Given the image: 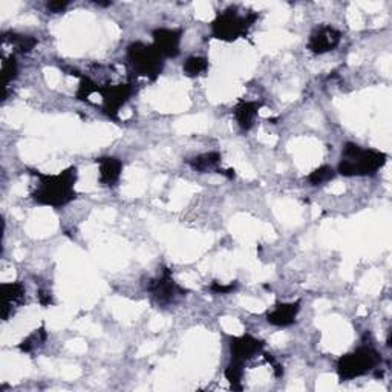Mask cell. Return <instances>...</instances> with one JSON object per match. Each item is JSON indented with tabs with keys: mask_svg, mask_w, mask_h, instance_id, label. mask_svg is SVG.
Instances as JSON below:
<instances>
[{
	"mask_svg": "<svg viewBox=\"0 0 392 392\" xmlns=\"http://www.w3.org/2000/svg\"><path fill=\"white\" fill-rule=\"evenodd\" d=\"M31 174L37 178V186L31 192V199L37 206L61 208L77 198L76 184L79 169L76 166H71L56 175L41 174L39 171H31Z\"/></svg>",
	"mask_w": 392,
	"mask_h": 392,
	"instance_id": "6da1fadb",
	"label": "cell"
},
{
	"mask_svg": "<svg viewBox=\"0 0 392 392\" xmlns=\"http://www.w3.org/2000/svg\"><path fill=\"white\" fill-rule=\"evenodd\" d=\"M388 161V155L376 149H365L356 143L348 141L342 147L337 174L345 178L374 176Z\"/></svg>",
	"mask_w": 392,
	"mask_h": 392,
	"instance_id": "7a4b0ae2",
	"label": "cell"
},
{
	"mask_svg": "<svg viewBox=\"0 0 392 392\" xmlns=\"http://www.w3.org/2000/svg\"><path fill=\"white\" fill-rule=\"evenodd\" d=\"M381 363V356L373 345L363 343L354 351L346 353L337 358L336 371L337 377L341 381H349L358 377H363Z\"/></svg>",
	"mask_w": 392,
	"mask_h": 392,
	"instance_id": "3957f363",
	"label": "cell"
},
{
	"mask_svg": "<svg viewBox=\"0 0 392 392\" xmlns=\"http://www.w3.org/2000/svg\"><path fill=\"white\" fill-rule=\"evenodd\" d=\"M127 65H129L134 76L143 77L155 81L161 76L164 69V57L154 44H144V41H134L126 51Z\"/></svg>",
	"mask_w": 392,
	"mask_h": 392,
	"instance_id": "277c9868",
	"label": "cell"
},
{
	"mask_svg": "<svg viewBox=\"0 0 392 392\" xmlns=\"http://www.w3.org/2000/svg\"><path fill=\"white\" fill-rule=\"evenodd\" d=\"M258 19V13L248 11L241 14L238 8L230 6L224 11H219L213 22H211V36L222 41H235L241 37H246Z\"/></svg>",
	"mask_w": 392,
	"mask_h": 392,
	"instance_id": "5b68a950",
	"label": "cell"
},
{
	"mask_svg": "<svg viewBox=\"0 0 392 392\" xmlns=\"http://www.w3.org/2000/svg\"><path fill=\"white\" fill-rule=\"evenodd\" d=\"M146 290L151 294L154 303L156 306H160V308L172 306L189 294V290L183 288L181 285L174 279L172 271L167 267H164L156 278L147 282Z\"/></svg>",
	"mask_w": 392,
	"mask_h": 392,
	"instance_id": "8992f818",
	"label": "cell"
},
{
	"mask_svg": "<svg viewBox=\"0 0 392 392\" xmlns=\"http://www.w3.org/2000/svg\"><path fill=\"white\" fill-rule=\"evenodd\" d=\"M135 94L134 83H119V84H104L100 89L103 99L101 111L111 120H119V115L123 106L132 99Z\"/></svg>",
	"mask_w": 392,
	"mask_h": 392,
	"instance_id": "52a82bcc",
	"label": "cell"
},
{
	"mask_svg": "<svg viewBox=\"0 0 392 392\" xmlns=\"http://www.w3.org/2000/svg\"><path fill=\"white\" fill-rule=\"evenodd\" d=\"M263 341L254 337L251 334H242L228 338V349H230V360L246 365L251 358L258 354L263 353Z\"/></svg>",
	"mask_w": 392,
	"mask_h": 392,
	"instance_id": "ba28073f",
	"label": "cell"
},
{
	"mask_svg": "<svg viewBox=\"0 0 392 392\" xmlns=\"http://www.w3.org/2000/svg\"><path fill=\"white\" fill-rule=\"evenodd\" d=\"M342 40V33L337 28L331 25H317L308 37V44H306V48H308L310 52L316 56H323L328 54V52L334 51L338 44Z\"/></svg>",
	"mask_w": 392,
	"mask_h": 392,
	"instance_id": "9c48e42d",
	"label": "cell"
},
{
	"mask_svg": "<svg viewBox=\"0 0 392 392\" xmlns=\"http://www.w3.org/2000/svg\"><path fill=\"white\" fill-rule=\"evenodd\" d=\"M154 46L164 59H175L181 52L183 29L181 28H156L152 31Z\"/></svg>",
	"mask_w": 392,
	"mask_h": 392,
	"instance_id": "30bf717a",
	"label": "cell"
},
{
	"mask_svg": "<svg viewBox=\"0 0 392 392\" xmlns=\"http://www.w3.org/2000/svg\"><path fill=\"white\" fill-rule=\"evenodd\" d=\"M0 296H2V319L6 322L11 319L16 311L26 301V288L22 282H4L0 283Z\"/></svg>",
	"mask_w": 392,
	"mask_h": 392,
	"instance_id": "8fae6325",
	"label": "cell"
},
{
	"mask_svg": "<svg viewBox=\"0 0 392 392\" xmlns=\"http://www.w3.org/2000/svg\"><path fill=\"white\" fill-rule=\"evenodd\" d=\"M301 301L278 302L273 306V310L267 313V322L278 328L291 326L296 319H298V314L301 313Z\"/></svg>",
	"mask_w": 392,
	"mask_h": 392,
	"instance_id": "7c38bea8",
	"label": "cell"
},
{
	"mask_svg": "<svg viewBox=\"0 0 392 392\" xmlns=\"http://www.w3.org/2000/svg\"><path fill=\"white\" fill-rule=\"evenodd\" d=\"M99 179L104 187H115L123 175V161L116 156H101L97 160Z\"/></svg>",
	"mask_w": 392,
	"mask_h": 392,
	"instance_id": "4fadbf2b",
	"label": "cell"
},
{
	"mask_svg": "<svg viewBox=\"0 0 392 392\" xmlns=\"http://www.w3.org/2000/svg\"><path fill=\"white\" fill-rule=\"evenodd\" d=\"M262 108L261 101H250V100H241L235 109H233V115L242 132H248L254 126V120L259 115V111Z\"/></svg>",
	"mask_w": 392,
	"mask_h": 392,
	"instance_id": "5bb4252c",
	"label": "cell"
},
{
	"mask_svg": "<svg viewBox=\"0 0 392 392\" xmlns=\"http://www.w3.org/2000/svg\"><path fill=\"white\" fill-rule=\"evenodd\" d=\"M221 161H222V155L219 152H206V154L196 155L194 158H189L187 166L192 169L194 172L208 174V172H218Z\"/></svg>",
	"mask_w": 392,
	"mask_h": 392,
	"instance_id": "9a60e30c",
	"label": "cell"
},
{
	"mask_svg": "<svg viewBox=\"0 0 392 392\" xmlns=\"http://www.w3.org/2000/svg\"><path fill=\"white\" fill-rule=\"evenodd\" d=\"M2 40L5 45L13 46V54H28V52H31L39 45V40L34 36L19 33H5Z\"/></svg>",
	"mask_w": 392,
	"mask_h": 392,
	"instance_id": "2e32d148",
	"label": "cell"
},
{
	"mask_svg": "<svg viewBox=\"0 0 392 392\" xmlns=\"http://www.w3.org/2000/svg\"><path fill=\"white\" fill-rule=\"evenodd\" d=\"M48 341V331H46V326L41 325L39 328H36V330L28 334L22 342L19 343V351L24 353V354H31V353H36L37 349H40L41 346H44Z\"/></svg>",
	"mask_w": 392,
	"mask_h": 392,
	"instance_id": "e0dca14e",
	"label": "cell"
},
{
	"mask_svg": "<svg viewBox=\"0 0 392 392\" xmlns=\"http://www.w3.org/2000/svg\"><path fill=\"white\" fill-rule=\"evenodd\" d=\"M208 68H210L208 59L203 56H192L183 63V72L190 79L204 76V74L208 71Z\"/></svg>",
	"mask_w": 392,
	"mask_h": 392,
	"instance_id": "ac0fdd59",
	"label": "cell"
},
{
	"mask_svg": "<svg viewBox=\"0 0 392 392\" xmlns=\"http://www.w3.org/2000/svg\"><path fill=\"white\" fill-rule=\"evenodd\" d=\"M336 175H337V172L334 171V167L323 164L321 167L314 169V171L308 176H306V181H308V184L311 187H322L330 181H333Z\"/></svg>",
	"mask_w": 392,
	"mask_h": 392,
	"instance_id": "d6986e66",
	"label": "cell"
},
{
	"mask_svg": "<svg viewBox=\"0 0 392 392\" xmlns=\"http://www.w3.org/2000/svg\"><path fill=\"white\" fill-rule=\"evenodd\" d=\"M19 76V63L16 54L4 57L2 61V84L4 91H8V86L11 84Z\"/></svg>",
	"mask_w": 392,
	"mask_h": 392,
	"instance_id": "ffe728a7",
	"label": "cell"
},
{
	"mask_svg": "<svg viewBox=\"0 0 392 392\" xmlns=\"http://www.w3.org/2000/svg\"><path fill=\"white\" fill-rule=\"evenodd\" d=\"M100 89H101V86L97 81H94L88 76H83L80 79L79 89L76 92V99L79 101H89V99L92 97L94 94H100Z\"/></svg>",
	"mask_w": 392,
	"mask_h": 392,
	"instance_id": "44dd1931",
	"label": "cell"
},
{
	"mask_svg": "<svg viewBox=\"0 0 392 392\" xmlns=\"http://www.w3.org/2000/svg\"><path fill=\"white\" fill-rule=\"evenodd\" d=\"M224 376L228 380V383L231 385V389H238V391L242 389V385H241L242 377H243V365L242 363L233 362V360H230L228 365L226 366Z\"/></svg>",
	"mask_w": 392,
	"mask_h": 392,
	"instance_id": "7402d4cb",
	"label": "cell"
},
{
	"mask_svg": "<svg viewBox=\"0 0 392 392\" xmlns=\"http://www.w3.org/2000/svg\"><path fill=\"white\" fill-rule=\"evenodd\" d=\"M238 287H239L238 281H233V282H228V283H221V282L215 281L213 283L210 285V291L215 293V294L227 296V294H231L233 291H236Z\"/></svg>",
	"mask_w": 392,
	"mask_h": 392,
	"instance_id": "603a6c76",
	"label": "cell"
},
{
	"mask_svg": "<svg viewBox=\"0 0 392 392\" xmlns=\"http://www.w3.org/2000/svg\"><path fill=\"white\" fill-rule=\"evenodd\" d=\"M69 4L71 2H68V0H51V2H46V9L49 14H60L65 11Z\"/></svg>",
	"mask_w": 392,
	"mask_h": 392,
	"instance_id": "cb8c5ba5",
	"label": "cell"
},
{
	"mask_svg": "<svg viewBox=\"0 0 392 392\" xmlns=\"http://www.w3.org/2000/svg\"><path fill=\"white\" fill-rule=\"evenodd\" d=\"M37 299H39V303L41 306H51L54 305V299H52V293L49 290H45V288H40L39 293H37Z\"/></svg>",
	"mask_w": 392,
	"mask_h": 392,
	"instance_id": "d4e9b609",
	"label": "cell"
},
{
	"mask_svg": "<svg viewBox=\"0 0 392 392\" xmlns=\"http://www.w3.org/2000/svg\"><path fill=\"white\" fill-rule=\"evenodd\" d=\"M263 357H266L267 362L273 366V371H274V376H276L278 378H281L283 376V368L282 365L278 362L276 358H274L271 354H263Z\"/></svg>",
	"mask_w": 392,
	"mask_h": 392,
	"instance_id": "484cf974",
	"label": "cell"
},
{
	"mask_svg": "<svg viewBox=\"0 0 392 392\" xmlns=\"http://www.w3.org/2000/svg\"><path fill=\"white\" fill-rule=\"evenodd\" d=\"M94 4L99 5V6H111L114 2H111V0H108V2H100V0H94Z\"/></svg>",
	"mask_w": 392,
	"mask_h": 392,
	"instance_id": "4316f807",
	"label": "cell"
}]
</instances>
